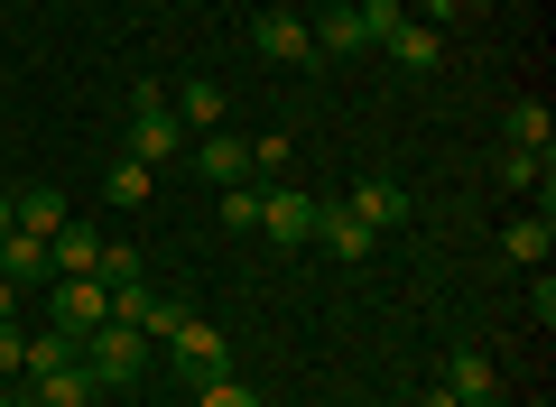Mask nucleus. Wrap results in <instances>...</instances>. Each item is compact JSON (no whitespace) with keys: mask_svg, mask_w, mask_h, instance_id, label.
<instances>
[{"mask_svg":"<svg viewBox=\"0 0 556 407\" xmlns=\"http://www.w3.org/2000/svg\"><path fill=\"white\" fill-rule=\"evenodd\" d=\"M149 361H159V343H149L139 325H121V315H112L102 333H84V370L102 380V398H121V389H139V370H149Z\"/></svg>","mask_w":556,"mask_h":407,"instance_id":"nucleus-1","label":"nucleus"},{"mask_svg":"<svg viewBox=\"0 0 556 407\" xmlns=\"http://www.w3.org/2000/svg\"><path fill=\"white\" fill-rule=\"evenodd\" d=\"M177 149H186V120L167 112V84H139V93H130V149H121V157H139V167H167Z\"/></svg>","mask_w":556,"mask_h":407,"instance_id":"nucleus-2","label":"nucleus"},{"mask_svg":"<svg viewBox=\"0 0 556 407\" xmlns=\"http://www.w3.org/2000/svg\"><path fill=\"white\" fill-rule=\"evenodd\" d=\"M159 352H167V370H177L186 389H204V380H223V370H232V343H223V333L204 325V315H186V325L167 333Z\"/></svg>","mask_w":556,"mask_h":407,"instance_id":"nucleus-3","label":"nucleus"},{"mask_svg":"<svg viewBox=\"0 0 556 407\" xmlns=\"http://www.w3.org/2000/svg\"><path fill=\"white\" fill-rule=\"evenodd\" d=\"M260 241L269 251H306L316 241V194L306 186H260Z\"/></svg>","mask_w":556,"mask_h":407,"instance_id":"nucleus-4","label":"nucleus"},{"mask_svg":"<svg viewBox=\"0 0 556 407\" xmlns=\"http://www.w3.org/2000/svg\"><path fill=\"white\" fill-rule=\"evenodd\" d=\"M112 315H121V325H139V333H149V343H167V333H177V325H186V315H195V306L139 278V288H112Z\"/></svg>","mask_w":556,"mask_h":407,"instance_id":"nucleus-5","label":"nucleus"},{"mask_svg":"<svg viewBox=\"0 0 556 407\" xmlns=\"http://www.w3.org/2000/svg\"><path fill=\"white\" fill-rule=\"evenodd\" d=\"M47 306H56V333H102L112 325V288H102V278H56V288H47Z\"/></svg>","mask_w":556,"mask_h":407,"instance_id":"nucleus-6","label":"nucleus"},{"mask_svg":"<svg viewBox=\"0 0 556 407\" xmlns=\"http://www.w3.org/2000/svg\"><path fill=\"white\" fill-rule=\"evenodd\" d=\"M251 47H260L269 65H316V28H306L298 10H260V20H251Z\"/></svg>","mask_w":556,"mask_h":407,"instance_id":"nucleus-7","label":"nucleus"},{"mask_svg":"<svg viewBox=\"0 0 556 407\" xmlns=\"http://www.w3.org/2000/svg\"><path fill=\"white\" fill-rule=\"evenodd\" d=\"M371 241H380V232H371V222L353 214V204H316V251H325V259L362 269V259H371Z\"/></svg>","mask_w":556,"mask_h":407,"instance_id":"nucleus-8","label":"nucleus"},{"mask_svg":"<svg viewBox=\"0 0 556 407\" xmlns=\"http://www.w3.org/2000/svg\"><path fill=\"white\" fill-rule=\"evenodd\" d=\"M20 407H102V380H93L84 361L38 370V380H20Z\"/></svg>","mask_w":556,"mask_h":407,"instance_id":"nucleus-9","label":"nucleus"},{"mask_svg":"<svg viewBox=\"0 0 556 407\" xmlns=\"http://www.w3.org/2000/svg\"><path fill=\"white\" fill-rule=\"evenodd\" d=\"M437 389H445L455 407H501V370H492V352H455Z\"/></svg>","mask_w":556,"mask_h":407,"instance_id":"nucleus-10","label":"nucleus"},{"mask_svg":"<svg viewBox=\"0 0 556 407\" xmlns=\"http://www.w3.org/2000/svg\"><path fill=\"white\" fill-rule=\"evenodd\" d=\"M0 278H10V288H56L47 241H38V232H0Z\"/></svg>","mask_w":556,"mask_h":407,"instance_id":"nucleus-11","label":"nucleus"},{"mask_svg":"<svg viewBox=\"0 0 556 407\" xmlns=\"http://www.w3.org/2000/svg\"><path fill=\"white\" fill-rule=\"evenodd\" d=\"M195 176L241 186V176H251V139H241V130H204V139H195Z\"/></svg>","mask_w":556,"mask_h":407,"instance_id":"nucleus-12","label":"nucleus"},{"mask_svg":"<svg viewBox=\"0 0 556 407\" xmlns=\"http://www.w3.org/2000/svg\"><path fill=\"white\" fill-rule=\"evenodd\" d=\"M343 204H353V214L371 222V232H399V222H408V186H390V176H362V186L343 194Z\"/></svg>","mask_w":556,"mask_h":407,"instance_id":"nucleus-13","label":"nucleus"},{"mask_svg":"<svg viewBox=\"0 0 556 407\" xmlns=\"http://www.w3.org/2000/svg\"><path fill=\"white\" fill-rule=\"evenodd\" d=\"M501 251H510L519 269H547V251H556V222H547V204H538V214H510V222H501Z\"/></svg>","mask_w":556,"mask_h":407,"instance_id":"nucleus-14","label":"nucleus"},{"mask_svg":"<svg viewBox=\"0 0 556 407\" xmlns=\"http://www.w3.org/2000/svg\"><path fill=\"white\" fill-rule=\"evenodd\" d=\"M390 56L408 65V75H437V65H445V28H427V20H399V28H390Z\"/></svg>","mask_w":556,"mask_h":407,"instance_id":"nucleus-15","label":"nucleus"},{"mask_svg":"<svg viewBox=\"0 0 556 407\" xmlns=\"http://www.w3.org/2000/svg\"><path fill=\"white\" fill-rule=\"evenodd\" d=\"M362 47H371V28H362V10H353V0H334V10L316 20V56H362Z\"/></svg>","mask_w":556,"mask_h":407,"instance_id":"nucleus-16","label":"nucleus"},{"mask_svg":"<svg viewBox=\"0 0 556 407\" xmlns=\"http://www.w3.org/2000/svg\"><path fill=\"white\" fill-rule=\"evenodd\" d=\"M167 112H177L186 130H223V112H232V102H223L214 75H195V84H177V102H167Z\"/></svg>","mask_w":556,"mask_h":407,"instance_id":"nucleus-17","label":"nucleus"},{"mask_svg":"<svg viewBox=\"0 0 556 407\" xmlns=\"http://www.w3.org/2000/svg\"><path fill=\"white\" fill-rule=\"evenodd\" d=\"M47 259H56V278H93V259H102V232H93V222H65V232L47 241Z\"/></svg>","mask_w":556,"mask_h":407,"instance_id":"nucleus-18","label":"nucleus"},{"mask_svg":"<svg viewBox=\"0 0 556 407\" xmlns=\"http://www.w3.org/2000/svg\"><path fill=\"white\" fill-rule=\"evenodd\" d=\"M65 222H75V204H65L56 186H28V194H20V232H38V241H56Z\"/></svg>","mask_w":556,"mask_h":407,"instance_id":"nucleus-19","label":"nucleus"},{"mask_svg":"<svg viewBox=\"0 0 556 407\" xmlns=\"http://www.w3.org/2000/svg\"><path fill=\"white\" fill-rule=\"evenodd\" d=\"M149 194H159V167H139V157H112V176H102V204H149Z\"/></svg>","mask_w":556,"mask_h":407,"instance_id":"nucleus-20","label":"nucleus"},{"mask_svg":"<svg viewBox=\"0 0 556 407\" xmlns=\"http://www.w3.org/2000/svg\"><path fill=\"white\" fill-rule=\"evenodd\" d=\"M501 130H510V149H538V157H547L556 120H547V102H510V112H501Z\"/></svg>","mask_w":556,"mask_h":407,"instance_id":"nucleus-21","label":"nucleus"},{"mask_svg":"<svg viewBox=\"0 0 556 407\" xmlns=\"http://www.w3.org/2000/svg\"><path fill=\"white\" fill-rule=\"evenodd\" d=\"M501 194H547V157H538V149H501Z\"/></svg>","mask_w":556,"mask_h":407,"instance_id":"nucleus-22","label":"nucleus"},{"mask_svg":"<svg viewBox=\"0 0 556 407\" xmlns=\"http://www.w3.org/2000/svg\"><path fill=\"white\" fill-rule=\"evenodd\" d=\"M65 361H84V343L47 325V333H28V370H20V380H38V370H65Z\"/></svg>","mask_w":556,"mask_h":407,"instance_id":"nucleus-23","label":"nucleus"},{"mask_svg":"<svg viewBox=\"0 0 556 407\" xmlns=\"http://www.w3.org/2000/svg\"><path fill=\"white\" fill-rule=\"evenodd\" d=\"M223 232H260V186H251V176H241V186H223Z\"/></svg>","mask_w":556,"mask_h":407,"instance_id":"nucleus-24","label":"nucleus"},{"mask_svg":"<svg viewBox=\"0 0 556 407\" xmlns=\"http://www.w3.org/2000/svg\"><path fill=\"white\" fill-rule=\"evenodd\" d=\"M93 278H102V288H139V251H130V241H102Z\"/></svg>","mask_w":556,"mask_h":407,"instance_id":"nucleus-25","label":"nucleus"},{"mask_svg":"<svg viewBox=\"0 0 556 407\" xmlns=\"http://www.w3.org/2000/svg\"><path fill=\"white\" fill-rule=\"evenodd\" d=\"M186 407H260V389L223 370V380H204V389H195V398H186Z\"/></svg>","mask_w":556,"mask_h":407,"instance_id":"nucleus-26","label":"nucleus"},{"mask_svg":"<svg viewBox=\"0 0 556 407\" xmlns=\"http://www.w3.org/2000/svg\"><path fill=\"white\" fill-rule=\"evenodd\" d=\"M288 157H298V149H288V130H260V139H251V176H269V186H278Z\"/></svg>","mask_w":556,"mask_h":407,"instance_id":"nucleus-27","label":"nucleus"},{"mask_svg":"<svg viewBox=\"0 0 556 407\" xmlns=\"http://www.w3.org/2000/svg\"><path fill=\"white\" fill-rule=\"evenodd\" d=\"M353 10H362V28H371V47H390V28L408 20V0H353Z\"/></svg>","mask_w":556,"mask_h":407,"instance_id":"nucleus-28","label":"nucleus"},{"mask_svg":"<svg viewBox=\"0 0 556 407\" xmlns=\"http://www.w3.org/2000/svg\"><path fill=\"white\" fill-rule=\"evenodd\" d=\"M20 370H28V333L0 325V380H20Z\"/></svg>","mask_w":556,"mask_h":407,"instance_id":"nucleus-29","label":"nucleus"},{"mask_svg":"<svg viewBox=\"0 0 556 407\" xmlns=\"http://www.w3.org/2000/svg\"><path fill=\"white\" fill-rule=\"evenodd\" d=\"M455 10H473V0H417V20H427V28H445Z\"/></svg>","mask_w":556,"mask_h":407,"instance_id":"nucleus-30","label":"nucleus"},{"mask_svg":"<svg viewBox=\"0 0 556 407\" xmlns=\"http://www.w3.org/2000/svg\"><path fill=\"white\" fill-rule=\"evenodd\" d=\"M0 232H20V194L0 186Z\"/></svg>","mask_w":556,"mask_h":407,"instance_id":"nucleus-31","label":"nucleus"},{"mask_svg":"<svg viewBox=\"0 0 556 407\" xmlns=\"http://www.w3.org/2000/svg\"><path fill=\"white\" fill-rule=\"evenodd\" d=\"M0 325H20V288L10 278H0Z\"/></svg>","mask_w":556,"mask_h":407,"instance_id":"nucleus-32","label":"nucleus"},{"mask_svg":"<svg viewBox=\"0 0 556 407\" xmlns=\"http://www.w3.org/2000/svg\"><path fill=\"white\" fill-rule=\"evenodd\" d=\"M0 407H20V380H0Z\"/></svg>","mask_w":556,"mask_h":407,"instance_id":"nucleus-33","label":"nucleus"},{"mask_svg":"<svg viewBox=\"0 0 556 407\" xmlns=\"http://www.w3.org/2000/svg\"><path fill=\"white\" fill-rule=\"evenodd\" d=\"M130 407H159V398H130ZM167 407H186V398H167Z\"/></svg>","mask_w":556,"mask_h":407,"instance_id":"nucleus-34","label":"nucleus"}]
</instances>
